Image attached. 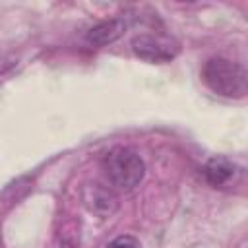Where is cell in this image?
I'll return each mask as SVG.
<instances>
[{"label":"cell","instance_id":"6da1fadb","mask_svg":"<svg viewBox=\"0 0 248 248\" xmlns=\"http://www.w3.org/2000/svg\"><path fill=\"white\" fill-rule=\"evenodd\" d=\"M203 83L227 99H242L248 93V74L244 66L223 56L209 58L202 68Z\"/></svg>","mask_w":248,"mask_h":248},{"label":"cell","instance_id":"7a4b0ae2","mask_svg":"<svg viewBox=\"0 0 248 248\" xmlns=\"http://www.w3.org/2000/svg\"><path fill=\"white\" fill-rule=\"evenodd\" d=\"M101 169L110 186L118 190H132L138 186L145 174V165L141 157L130 147H112L101 159Z\"/></svg>","mask_w":248,"mask_h":248},{"label":"cell","instance_id":"3957f363","mask_svg":"<svg viewBox=\"0 0 248 248\" xmlns=\"http://www.w3.org/2000/svg\"><path fill=\"white\" fill-rule=\"evenodd\" d=\"M132 50L136 56H140L145 62L163 64V62H170L178 54V45L169 37L143 33V35L134 37Z\"/></svg>","mask_w":248,"mask_h":248},{"label":"cell","instance_id":"277c9868","mask_svg":"<svg viewBox=\"0 0 248 248\" xmlns=\"http://www.w3.org/2000/svg\"><path fill=\"white\" fill-rule=\"evenodd\" d=\"M126 31V21L120 19V17H114V19H107V21H101L97 25H93L87 35H85V43L89 46H95V48H103L107 45H112L116 39L122 37V33Z\"/></svg>","mask_w":248,"mask_h":248},{"label":"cell","instance_id":"5b68a950","mask_svg":"<svg viewBox=\"0 0 248 248\" xmlns=\"http://www.w3.org/2000/svg\"><path fill=\"white\" fill-rule=\"evenodd\" d=\"M236 172H238L236 165L231 163L227 157H213V159H209V161L203 165V169H202L203 180H205L209 186H213V188H221V186L229 184V182L234 178Z\"/></svg>","mask_w":248,"mask_h":248},{"label":"cell","instance_id":"8992f818","mask_svg":"<svg viewBox=\"0 0 248 248\" xmlns=\"http://www.w3.org/2000/svg\"><path fill=\"white\" fill-rule=\"evenodd\" d=\"M85 202L89 209H93L99 215H110L116 207V200L108 190H103L101 186H93L91 196H85Z\"/></svg>","mask_w":248,"mask_h":248},{"label":"cell","instance_id":"52a82bcc","mask_svg":"<svg viewBox=\"0 0 248 248\" xmlns=\"http://www.w3.org/2000/svg\"><path fill=\"white\" fill-rule=\"evenodd\" d=\"M107 248H141L140 240L130 236V234H122V236H116L114 240H110L107 244Z\"/></svg>","mask_w":248,"mask_h":248}]
</instances>
